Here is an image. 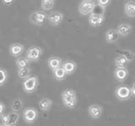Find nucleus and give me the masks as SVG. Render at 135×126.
<instances>
[{
    "mask_svg": "<svg viewBox=\"0 0 135 126\" xmlns=\"http://www.w3.org/2000/svg\"><path fill=\"white\" fill-rule=\"evenodd\" d=\"M62 103L69 108H74L77 104V95L76 92L71 88H67L61 92Z\"/></svg>",
    "mask_w": 135,
    "mask_h": 126,
    "instance_id": "1",
    "label": "nucleus"
},
{
    "mask_svg": "<svg viewBox=\"0 0 135 126\" xmlns=\"http://www.w3.org/2000/svg\"><path fill=\"white\" fill-rule=\"evenodd\" d=\"M38 78L36 76L33 77H28L27 78L24 79V82L22 83V87L24 91L26 93H32L34 92L38 87Z\"/></svg>",
    "mask_w": 135,
    "mask_h": 126,
    "instance_id": "2",
    "label": "nucleus"
},
{
    "mask_svg": "<svg viewBox=\"0 0 135 126\" xmlns=\"http://www.w3.org/2000/svg\"><path fill=\"white\" fill-rule=\"evenodd\" d=\"M115 96L116 98L120 101H126L128 100L131 97V90L130 87L126 85H120L116 87L115 90Z\"/></svg>",
    "mask_w": 135,
    "mask_h": 126,
    "instance_id": "3",
    "label": "nucleus"
},
{
    "mask_svg": "<svg viewBox=\"0 0 135 126\" xmlns=\"http://www.w3.org/2000/svg\"><path fill=\"white\" fill-rule=\"evenodd\" d=\"M46 19H47V14L44 11H41V10L34 12L30 15V21L33 24L37 25V26L43 25Z\"/></svg>",
    "mask_w": 135,
    "mask_h": 126,
    "instance_id": "4",
    "label": "nucleus"
},
{
    "mask_svg": "<svg viewBox=\"0 0 135 126\" xmlns=\"http://www.w3.org/2000/svg\"><path fill=\"white\" fill-rule=\"evenodd\" d=\"M42 55V50L38 46H31L26 51V57L30 61H36L40 60Z\"/></svg>",
    "mask_w": 135,
    "mask_h": 126,
    "instance_id": "5",
    "label": "nucleus"
},
{
    "mask_svg": "<svg viewBox=\"0 0 135 126\" xmlns=\"http://www.w3.org/2000/svg\"><path fill=\"white\" fill-rule=\"evenodd\" d=\"M95 5V3L93 2L92 0H90V1H82V3H80L78 8L79 13L81 15L90 14L93 9H94Z\"/></svg>",
    "mask_w": 135,
    "mask_h": 126,
    "instance_id": "6",
    "label": "nucleus"
},
{
    "mask_svg": "<svg viewBox=\"0 0 135 126\" xmlns=\"http://www.w3.org/2000/svg\"><path fill=\"white\" fill-rule=\"evenodd\" d=\"M38 117V112L34 108H27L23 112V118L25 121L28 124L34 123Z\"/></svg>",
    "mask_w": 135,
    "mask_h": 126,
    "instance_id": "7",
    "label": "nucleus"
},
{
    "mask_svg": "<svg viewBox=\"0 0 135 126\" xmlns=\"http://www.w3.org/2000/svg\"><path fill=\"white\" fill-rule=\"evenodd\" d=\"M47 20L51 25L52 26H57L60 24L63 20V14L61 12H52L47 15Z\"/></svg>",
    "mask_w": 135,
    "mask_h": 126,
    "instance_id": "8",
    "label": "nucleus"
},
{
    "mask_svg": "<svg viewBox=\"0 0 135 126\" xmlns=\"http://www.w3.org/2000/svg\"><path fill=\"white\" fill-rule=\"evenodd\" d=\"M105 20V16L102 14H91L89 16V24L92 27H99L103 24Z\"/></svg>",
    "mask_w": 135,
    "mask_h": 126,
    "instance_id": "9",
    "label": "nucleus"
},
{
    "mask_svg": "<svg viewBox=\"0 0 135 126\" xmlns=\"http://www.w3.org/2000/svg\"><path fill=\"white\" fill-rule=\"evenodd\" d=\"M103 108L100 105L98 104H92L88 108V113L90 118L93 119H100L101 114H102Z\"/></svg>",
    "mask_w": 135,
    "mask_h": 126,
    "instance_id": "10",
    "label": "nucleus"
},
{
    "mask_svg": "<svg viewBox=\"0 0 135 126\" xmlns=\"http://www.w3.org/2000/svg\"><path fill=\"white\" fill-rule=\"evenodd\" d=\"M114 77L118 82H124L128 77V71L127 67H117L114 71Z\"/></svg>",
    "mask_w": 135,
    "mask_h": 126,
    "instance_id": "11",
    "label": "nucleus"
},
{
    "mask_svg": "<svg viewBox=\"0 0 135 126\" xmlns=\"http://www.w3.org/2000/svg\"><path fill=\"white\" fill-rule=\"evenodd\" d=\"M119 36L116 29H108L105 33V40L108 44H113L117 42L119 39Z\"/></svg>",
    "mask_w": 135,
    "mask_h": 126,
    "instance_id": "12",
    "label": "nucleus"
},
{
    "mask_svg": "<svg viewBox=\"0 0 135 126\" xmlns=\"http://www.w3.org/2000/svg\"><path fill=\"white\" fill-rule=\"evenodd\" d=\"M132 29H133L132 25L129 24H126V23L120 24L119 25H117V27L116 28V30L118 33V35L122 37L128 36L129 34L132 32Z\"/></svg>",
    "mask_w": 135,
    "mask_h": 126,
    "instance_id": "13",
    "label": "nucleus"
},
{
    "mask_svg": "<svg viewBox=\"0 0 135 126\" xmlns=\"http://www.w3.org/2000/svg\"><path fill=\"white\" fill-rule=\"evenodd\" d=\"M24 49H25V47L22 44L14 43V44L10 45L8 51H9V54L12 56L18 57L20 56V55H22V53L24 51Z\"/></svg>",
    "mask_w": 135,
    "mask_h": 126,
    "instance_id": "14",
    "label": "nucleus"
},
{
    "mask_svg": "<svg viewBox=\"0 0 135 126\" xmlns=\"http://www.w3.org/2000/svg\"><path fill=\"white\" fill-rule=\"evenodd\" d=\"M62 68L64 69V71H66L67 75L73 74L76 71V69H77V64H76V62H74L73 61H63L62 64Z\"/></svg>",
    "mask_w": 135,
    "mask_h": 126,
    "instance_id": "15",
    "label": "nucleus"
},
{
    "mask_svg": "<svg viewBox=\"0 0 135 126\" xmlns=\"http://www.w3.org/2000/svg\"><path fill=\"white\" fill-rule=\"evenodd\" d=\"M124 13L129 18H135V2L129 1L125 3Z\"/></svg>",
    "mask_w": 135,
    "mask_h": 126,
    "instance_id": "16",
    "label": "nucleus"
},
{
    "mask_svg": "<svg viewBox=\"0 0 135 126\" xmlns=\"http://www.w3.org/2000/svg\"><path fill=\"white\" fill-rule=\"evenodd\" d=\"M52 73L54 78L57 80V81H62V80H64L67 77V73L64 71V69L62 68V66L52 70Z\"/></svg>",
    "mask_w": 135,
    "mask_h": 126,
    "instance_id": "17",
    "label": "nucleus"
},
{
    "mask_svg": "<svg viewBox=\"0 0 135 126\" xmlns=\"http://www.w3.org/2000/svg\"><path fill=\"white\" fill-rule=\"evenodd\" d=\"M47 64H48V66L50 67V69L54 70L57 68V67L61 66L62 64V61L61 60V58H59L57 56H52L48 59Z\"/></svg>",
    "mask_w": 135,
    "mask_h": 126,
    "instance_id": "18",
    "label": "nucleus"
},
{
    "mask_svg": "<svg viewBox=\"0 0 135 126\" xmlns=\"http://www.w3.org/2000/svg\"><path fill=\"white\" fill-rule=\"evenodd\" d=\"M52 101L49 98H43L39 101V108L41 111L44 112L48 111L51 108V107H52Z\"/></svg>",
    "mask_w": 135,
    "mask_h": 126,
    "instance_id": "19",
    "label": "nucleus"
},
{
    "mask_svg": "<svg viewBox=\"0 0 135 126\" xmlns=\"http://www.w3.org/2000/svg\"><path fill=\"white\" fill-rule=\"evenodd\" d=\"M8 126H15L16 125L17 122H18L20 119V115L18 113H16L15 111H13L12 113H8Z\"/></svg>",
    "mask_w": 135,
    "mask_h": 126,
    "instance_id": "20",
    "label": "nucleus"
},
{
    "mask_svg": "<svg viewBox=\"0 0 135 126\" xmlns=\"http://www.w3.org/2000/svg\"><path fill=\"white\" fill-rule=\"evenodd\" d=\"M55 4V0H41V8L44 11L52 9Z\"/></svg>",
    "mask_w": 135,
    "mask_h": 126,
    "instance_id": "21",
    "label": "nucleus"
},
{
    "mask_svg": "<svg viewBox=\"0 0 135 126\" xmlns=\"http://www.w3.org/2000/svg\"><path fill=\"white\" fill-rule=\"evenodd\" d=\"M128 63V61H127V59L120 54L115 58V65L117 67H126Z\"/></svg>",
    "mask_w": 135,
    "mask_h": 126,
    "instance_id": "22",
    "label": "nucleus"
},
{
    "mask_svg": "<svg viewBox=\"0 0 135 126\" xmlns=\"http://www.w3.org/2000/svg\"><path fill=\"white\" fill-rule=\"evenodd\" d=\"M29 64H30V61L26 57H18L16 60V66L18 67V69L27 67L29 66Z\"/></svg>",
    "mask_w": 135,
    "mask_h": 126,
    "instance_id": "23",
    "label": "nucleus"
},
{
    "mask_svg": "<svg viewBox=\"0 0 135 126\" xmlns=\"http://www.w3.org/2000/svg\"><path fill=\"white\" fill-rule=\"evenodd\" d=\"M31 74V69L29 68V66L24 67V68H20L18 71V76L20 79H25L28 77H30Z\"/></svg>",
    "mask_w": 135,
    "mask_h": 126,
    "instance_id": "24",
    "label": "nucleus"
},
{
    "mask_svg": "<svg viewBox=\"0 0 135 126\" xmlns=\"http://www.w3.org/2000/svg\"><path fill=\"white\" fill-rule=\"evenodd\" d=\"M120 55H122V56H123L126 59L127 61H128V62H131L134 58V54L130 50H121V51L119 52Z\"/></svg>",
    "mask_w": 135,
    "mask_h": 126,
    "instance_id": "25",
    "label": "nucleus"
},
{
    "mask_svg": "<svg viewBox=\"0 0 135 126\" xmlns=\"http://www.w3.org/2000/svg\"><path fill=\"white\" fill-rule=\"evenodd\" d=\"M22 108H23V102L20 99H15L14 102H13L12 106H11L12 110L15 112L20 111L21 109H22Z\"/></svg>",
    "mask_w": 135,
    "mask_h": 126,
    "instance_id": "26",
    "label": "nucleus"
},
{
    "mask_svg": "<svg viewBox=\"0 0 135 126\" xmlns=\"http://www.w3.org/2000/svg\"><path fill=\"white\" fill-rule=\"evenodd\" d=\"M8 79V73L5 69L0 67V87L3 86L6 83Z\"/></svg>",
    "mask_w": 135,
    "mask_h": 126,
    "instance_id": "27",
    "label": "nucleus"
},
{
    "mask_svg": "<svg viewBox=\"0 0 135 126\" xmlns=\"http://www.w3.org/2000/svg\"><path fill=\"white\" fill-rule=\"evenodd\" d=\"M105 7H103V6H101V5H100V4H95V7H94V9H93V11H92V13L93 14H102V15H104L105 14Z\"/></svg>",
    "mask_w": 135,
    "mask_h": 126,
    "instance_id": "28",
    "label": "nucleus"
},
{
    "mask_svg": "<svg viewBox=\"0 0 135 126\" xmlns=\"http://www.w3.org/2000/svg\"><path fill=\"white\" fill-rule=\"evenodd\" d=\"M0 118H1V121H2V124L8 126V114H3L0 115Z\"/></svg>",
    "mask_w": 135,
    "mask_h": 126,
    "instance_id": "29",
    "label": "nucleus"
},
{
    "mask_svg": "<svg viewBox=\"0 0 135 126\" xmlns=\"http://www.w3.org/2000/svg\"><path fill=\"white\" fill-rule=\"evenodd\" d=\"M112 0H97V3L103 7H107L110 3H111Z\"/></svg>",
    "mask_w": 135,
    "mask_h": 126,
    "instance_id": "30",
    "label": "nucleus"
},
{
    "mask_svg": "<svg viewBox=\"0 0 135 126\" xmlns=\"http://www.w3.org/2000/svg\"><path fill=\"white\" fill-rule=\"evenodd\" d=\"M130 90H131V96L135 98V82L133 83L132 87H130Z\"/></svg>",
    "mask_w": 135,
    "mask_h": 126,
    "instance_id": "31",
    "label": "nucleus"
},
{
    "mask_svg": "<svg viewBox=\"0 0 135 126\" xmlns=\"http://www.w3.org/2000/svg\"><path fill=\"white\" fill-rule=\"evenodd\" d=\"M2 1L5 5H10L15 2V0H2Z\"/></svg>",
    "mask_w": 135,
    "mask_h": 126,
    "instance_id": "32",
    "label": "nucleus"
},
{
    "mask_svg": "<svg viewBox=\"0 0 135 126\" xmlns=\"http://www.w3.org/2000/svg\"><path fill=\"white\" fill-rule=\"evenodd\" d=\"M4 108H5V106L3 103L0 102V115H2L3 112H4Z\"/></svg>",
    "mask_w": 135,
    "mask_h": 126,
    "instance_id": "33",
    "label": "nucleus"
},
{
    "mask_svg": "<svg viewBox=\"0 0 135 126\" xmlns=\"http://www.w3.org/2000/svg\"><path fill=\"white\" fill-rule=\"evenodd\" d=\"M82 1H90V0H82Z\"/></svg>",
    "mask_w": 135,
    "mask_h": 126,
    "instance_id": "34",
    "label": "nucleus"
}]
</instances>
